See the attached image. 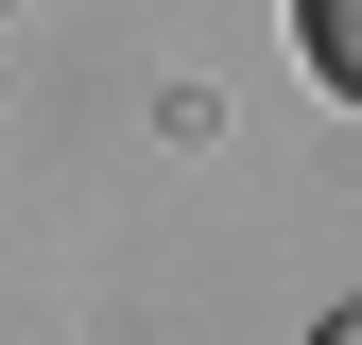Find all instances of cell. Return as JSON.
I'll use <instances>...</instances> for the list:
<instances>
[{
  "instance_id": "1",
  "label": "cell",
  "mask_w": 362,
  "mask_h": 345,
  "mask_svg": "<svg viewBox=\"0 0 362 345\" xmlns=\"http://www.w3.org/2000/svg\"><path fill=\"white\" fill-rule=\"evenodd\" d=\"M293 52H310V69H328V86H345V104H362V0H293Z\"/></svg>"
},
{
  "instance_id": "2",
  "label": "cell",
  "mask_w": 362,
  "mask_h": 345,
  "mask_svg": "<svg viewBox=\"0 0 362 345\" xmlns=\"http://www.w3.org/2000/svg\"><path fill=\"white\" fill-rule=\"evenodd\" d=\"M310 345H362V311H328V328H310Z\"/></svg>"
}]
</instances>
